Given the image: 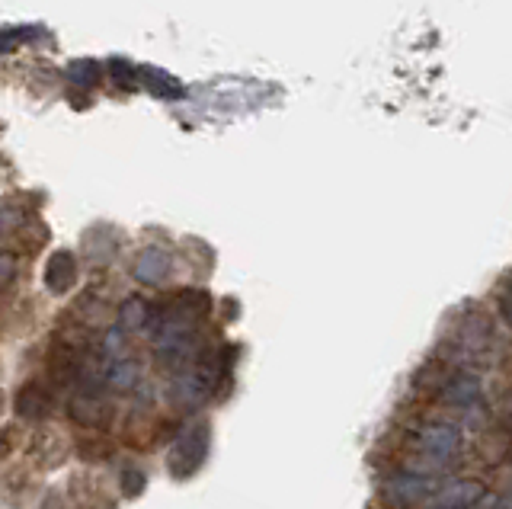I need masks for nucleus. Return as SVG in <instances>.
<instances>
[{"label":"nucleus","instance_id":"14","mask_svg":"<svg viewBox=\"0 0 512 509\" xmlns=\"http://www.w3.org/2000/svg\"><path fill=\"white\" fill-rule=\"evenodd\" d=\"M103 77V65H96L93 58H80V61H71L68 65V81L80 90H90L100 84Z\"/></svg>","mask_w":512,"mask_h":509},{"label":"nucleus","instance_id":"4","mask_svg":"<svg viewBox=\"0 0 512 509\" xmlns=\"http://www.w3.org/2000/svg\"><path fill=\"white\" fill-rule=\"evenodd\" d=\"M42 282L45 289L52 295H68L77 282V260L71 250H55L52 257L45 260V269H42Z\"/></svg>","mask_w":512,"mask_h":509},{"label":"nucleus","instance_id":"21","mask_svg":"<svg viewBox=\"0 0 512 509\" xmlns=\"http://www.w3.org/2000/svg\"><path fill=\"white\" fill-rule=\"evenodd\" d=\"M13 273H16L13 257H10V253H0V285H7L13 279Z\"/></svg>","mask_w":512,"mask_h":509},{"label":"nucleus","instance_id":"6","mask_svg":"<svg viewBox=\"0 0 512 509\" xmlns=\"http://www.w3.org/2000/svg\"><path fill=\"white\" fill-rule=\"evenodd\" d=\"M484 493L487 490L480 481H455V484L442 487L426 509H474L480 500H484Z\"/></svg>","mask_w":512,"mask_h":509},{"label":"nucleus","instance_id":"11","mask_svg":"<svg viewBox=\"0 0 512 509\" xmlns=\"http://www.w3.org/2000/svg\"><path fill=\"white\" fill-rule=\"evenodd\" d=\"M212 311V298L202 289H180L173 295V314L186 317V321H196V317H205Z\"/></svg>","mask_w":512,"mask_h":509},{"label":"nucleus","instance_id":"3","mask_svg":"<svg viewBox=\"0 0 512 509\" xmlns=\"http://www.w3.org/2000/svg\"><path fill=\"white\" fill-rule=\"evenodd\" d=\"M432 490H436V481H432L429 474H420V471H397L384 481V497L400 509L413 506V503H423Z\"/></svg>","mask_w":512,"mask_h":509},{"label":"nucleus","instance_id":"2","mask_svg":"<svg viewBox=\"0 0 512 509\" xmlns=\"http://www.w3.org/2000/svg\"><path fill=\"white\" fill-rule=\"evenodd\" d=\"M461 442H464L461 429L455 423H445V420H432V423L416 429V452H420L423 461L439 465V468L458 458Z\"/></svg>","mask_w":512,"mask_h":509},{"label":"nucleus","instance_id":"7","mask_svg":"<svg viewBox=\"0 0 512 509\" xmlns=\"http://www.w3.org/2000/svg\"><path fill=\"white\" fill-rule=\"evenodd\" d=\"M68 417L77 423V426H87V429H100L106 426L109 420V404L103 397H96L90 391H80L68 401Z\"/></svg>","mask_w":512,"mask_h":509},{"label":"nucleus","instance_id":"19","mask_svg":"<svg viewBox=\"0 0 512 509\" xmlns=\"http://www.w3.org/2000/svg\"><path fill=\"white\" fill-rule=\"evenodd\" d=\"M13 445H16V433H13V426H4V429H0V461H4V458L13 452Z\"/></svg>","mask_w":512,"mask_h":509},{"label":"nucleus","instance_id":"24","mask_svg":"<svg viewBox=\"0 0 512 509\" xmlns=\"http://www.w3.org/2000/svg\"><path fill=\"white\" fill-rule=\"evenodd\" d=\"M10 221H13V218H10V212L4 209V205H0V234H4V231L10 228Z\"/></svg>","mask_w":512,"mask_h":509},{"label":"nucleus","instance_id":"5","mask_svg":"<svg viewBox=\"0 0 512 509\" xmlns=\"http://www.w3.org/2000/svg\"><path fill=\"white\" fill-rule=\"evenodd\" d=\"M170 269H173V257L164 247H144L132 263V276L141 285H160L170 276Z\"/></svg>","mask_w":512,"mask_h":509},{"label":"nucleus","instance_id":"23","mask_svg":"<svg viewBox=\"0 0 512 509\" xmlns=\"http://www.w3.org/2000/svg\"><path fill=\"white\" fill-rule=\"evenodd\" d=\"M493 509H512V484L500 493V497H496Z\"/></svg>","mask_w":512,"mask_h":509},{"label":"nucleus","instance_id":"15","mask_svg":"<svg viewBox=\"0 0 512 509\" xmlns=\"http://www.w3.org/2000/svg\"><path fill=\"white\" fill-rule=\"evenodd\" d=\"M106 71H109V77H112V84H116L119 90H138L141 87V81H138V68H132L128 61H122V58H112L109 65H106Z\"/></svg>","mask_w":512,"mask_h":509},{"label":"nucleus","instance_id":"22","mask_svg":"<svg viewBox=\"0 0 512 509\" xmlns=\"http://www.w3.org/2000/svg\"><path fill=\"white\" fill-rule=\"evenodd\" d=\"M500 314H503V321L512 327V285L500 295Z\"/></svg>","mask_w":512,"mask_h":509},{"label":"nucleus","instance_id":"16","mask_svg":"<svg viewBox=\"0 0 512 509\" xmlns=\"http://www.w3.org/2000/svg\"><path fill=\"white\" fill-rule=\"evenodd\" d=\"M144 487H148V474H144L141 468L125 465V468L119 471V490H122V497L135 500V497H141V490H144Z\"/></svg>","mask_w":512,"mask_h":509},{"label":"nucleus","instance_id":"10","mask_svg":"<svg viewBox=\"0 0 512 509\" xmlns=\"http://www.w3.org/2000/svg\"><path fill=\"white\" fill-rule=\"evenodd\" d=\"M16 413H20L23 420H39L48 413V404H52V397H48V391L42 385H36V381H29V385H23L20 391H16Z\"/></svg>","mask_w":512,"mask_h":509},{"label":"nucleus","instance_id":"13","mask_svg":"<svg viewBox=\"0 0 512 509\" xmlns=\"http://www.w3.org/2000/svg\"><path fill=\"white\" fill-rule=\"evenodd\" d=\"M106 381L116 391H135L138 388V381H141V362L135 359H116L109 365V372H106Z\"/></svg>","mask_w":512,"mask_h":509},{"label":"nucleus","instance_id":"12","mask_svg":"<svg viewBox=\"0 0 512 509\" xmlns=\"http://www.w3.org/2000/svg\"><path fill=\"white\" fill-rule=\"evenodd\" d=\"M148 314H151V305L144 298H138V295L125 298L119 305V330L122 333H135L141 327H148Z\"/></svg>","mask_w":512,"mask_h":509},{"label":"nucleus","instance_id":"9","mask_svg":"<svg viewBox=\"0 0 512 509\" xmlns=\"http://www.w3.org/2000/svg\"><path fill=\"white\" fill-rule=\"evenodd\" d=\"M138 81H141V87H148V93L157 100H180L183 97V84L160 68H141Z\"/></svg>","mask_w":512,"mask_h":509},{"label":"nucleus","instance_id":"1","mask_svg":"<svg viewBox=\"0 0 512 509\" xmlns=\"http://www.w3.org/2000/svg\"><path fill=\"white\" fill-rule=\"evenodd\" d=\"M208 423L205 420H196V423H189L183 426V433L173 439L170 445V458H167V471L170 477H176V481H186V477H192L199 468H202V461L208 455Z\"/></svg>","mask_w":512,"mask_h":509},{"label":"nucleus","instance_id":"17","mask_svg":"<svg viewBox=\"0 0 512 509\" xmlns=\"http://www.w3.org/2000/svg\"><path fill=\"white\" fill-rule=\"evenodd\" d=\"M42 29H7V33H0V55L4 52H13L16 45L26 42V39H39Z\"/></svg>","mask_w":512,"mask_h":509},{"label":"nucleus","instance_id":"20","mask_svg":"<svg viewBox=\"0 0 512 509\" xmlns=\"http://www.w3.org/2000/svg\"><path fill=\"white\" fill-rule=\"evenodd\" d=\"M109 449L106 445H96V442H80V455H84L87 461H103V455H106Z\"/></svg>","mask_w":512,"mask_h":509},{"label":"nucleus","instance_id":"8","mask_svg":"<svg viewBox=\"0 0 512 509\" xmlns=\"http://www.w3.org/2000/svg\"><path fill=\"white\" fill-rule=\"evenodd\" d=\"M442 397H445V404H452L458 410L474 407V404H480V381L474 375H455L445 381Z\"/></svg>","mask_w":512,"mask_h":509},{"label":"nucleus","instance_id":"18","mask_svg":"<svg viewBox=\"0 0 512 509\" xmlns=\"http://www.w3.org/2000/svg\"><path fill=\"white\" fill-rule=\"evenodd\" d=\"M103 349H106L109 356H116V359H125V356H122V330H119V327L106 333V340H103Z\"/></svg>","mask_w":512,"mask_h":509}]
</instances>
